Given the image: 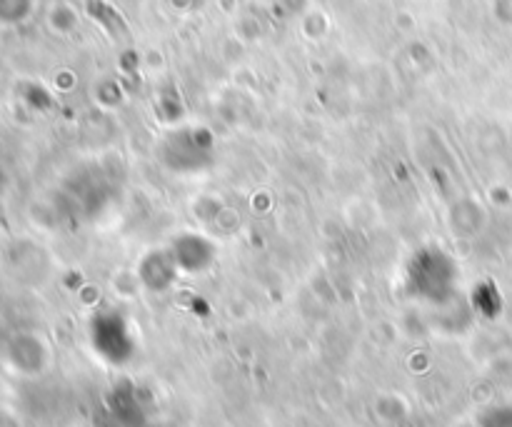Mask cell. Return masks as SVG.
<instances>
[{
  "label": "cell",
  "instance_id": "1",
  "mask_svg": "<svg viewBox=\"0 0 512 427\" xmlns=\"http://www.w3.org/2000/svg\"><path fill=\"white\" fill-rule=\"evenodd\" d=\"M488 427H512V408L495 410L493 418L488 420Z\"/></svg>",
  "mask_w": 512,
  "mask_h": 427
}]
</instances>
